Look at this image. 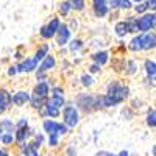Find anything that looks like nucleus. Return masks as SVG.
Here are the masks:
<instances>
[{
  "label": "nucleus",
  "mask_w": 156,
  "mask_h": 156,
  "mask_svg": "<svg viewBox=\"0 0 156 156\" xmlns=\"http://www.w3.org/2000/svg\"><path fill=\"white\" fill-rule=\"evenodd\" d=\"M105 106L106 109H112L123 105L126 100H129L131 97V89H129L128 84H125L123 81L117 80H109V83L105 87Z\"/></svg>",
  "instance_id": "obj_1"
},
{
  "label": "nucleus",
  "mask_w": 156,
  "mask_h": 156,
  "mask_svg": "<svg viewBox=\"0 0 156 156\" xmlns=\"http://www.w3.org/2000/svg\"><path fill=\"white\" fill-rule=\"evenodd\" d=\"M73 103L81 114H92L105 111V95L98 92H78L73 97Z\"/></svg>",
  "instance_id": "obj_2"
},
{
  "label": "nucleus",
  "mask_w": 156,
  "mask_h": 156,
  "mask_svg": "<svg viewBox=\"0 0 156 156\" xmlns=\"http://www.w3.org/2000/svg\"><path fill=\"white\" fill-rule=\"evenodd\" d=\"M61 122L66 125L70 131H73V129L80 125L81 112L78 111V108L75 106L73 100H67V105L62 108V111H61Z\"/></svg>",
  "instance_id": "obj_3"
},
{
  "label": "nucleus",
  "mask_w": 156,
  "mask_h": 156,
  "mask_svg": "<svg viewBox=\"0 0 156 156\" xmlns=\"http://www.w3.org/2000/svg\"><path fill=\"white\" fill-rule=\"evenodd\" d=\"M61 19L58 16L55 17H50L48 22H45L41 28H39V37L42 39V41H50V39H55L59 27H61Z\"/></svg>",
  "instance_id": "obj_4"
},
{
  "label": "nucleus",
  "mask_w": 156,
  "mask_h": 156,
  "mask_svg": "<svg viewBox=\"0 0 156 156\" xmlns=\"http://www.w3.org/2000/svg\"><path fill=\"white\" fill-rule=\"evenodd\" d=\"M142 72H144V81L147 83V86H156V61L145 58L142 61Z\"/></svg>",
  "instance_id": "obj_5"
},
{
  "label": "nucleus",
  "mask_w": 156,
  "mask_h": 156,
  "mask_svg": "<svg viewBox=\"0 0 156 156\" xmlns=\"http://www.w3.org/2000/svg\"><path fill=\"white\" fill-rule=\"evenodd\" d=\"M154 27H156V12L148 11L147 14L137 17V31H139V34L154 31Z\"/></svg>",
  "instance_id": "obj_6"
},
{
  "label": "nucleus",
  "mask_w": 156,
  "mask_h": 156,
  "mask_svg": "<svg viewBox=\"0 0 156 156\" xmlns=\"http://www.w3.org/2000/svg\"><path fill=\"white\" fill-rule=\"evenodd\" d=\"M11 97H12V106H16V108H25L27 105H30L31 90H27V89L11 90Z\"/></svg>",
  "instance_id": "obj_7"
},
{
  "label": "nucleus",
  "mask_w": 156,
  "mask_h": 156,
  "mask_svg": "<svg viewBox=\"0 0 156 156\" xmlns=\"http://www.w3.org/2000/svg\"><path fill=\"white\" fill-rule=\"evenodd\" d=\"M72 41V30L69 28V25L67 23H61V27L55 36V44L59 47V48H64V47H67L69 42Z\"/></svg>",
  "instance_id": "obj_8"
},
{
  "label": "nucleus",
  "mask_w": 156,
  "mask_h": 156,
  "mask_svg": "<svg viewBox=\"0 0 156 156\" xmlns=\"http://www.w3.org/2000/svg\"><path fill=\"white\" fill-rule=\"evenodd\" d=\"M12 108V97L8 87H0V117H3Z\"/></svg>",
  "instance_id": "obj_9"
},
{
  "label": "nucleus",
  "mask_w": 156,
  "mask_h": 156,
  "mask_svg": "<svg viewBox=\"0 0 156 156\" xmlns=\"http://www.w3.org/2000/svg\"><path fill=\"white\" fill-rule=\"evenodd\" d=\"M17 64V69H19V73H25V75H28V73H34L37 70V66H39V62L33 58V56H25L22 61L16 62Z\"/></svg>",
  "instance_id": "obj_10"
},
{
  "label": "nucleus",
  "mask_w": 156,
  "mask_h": 156,
  "mask_svg": "<svg viewBox=\"0 0 156 156\" xmlns=\"http://www.w3.org/2000/svg\"><path fill=\"white\" fill-rule=\"evenodd\" d=\"M36 133V129L33 126H27V128H17L16 133H14V137H16V147H20L23 145L25 142H28L33 139Z\"/></svg>",
  "instance_id": "obj_11"
},
{
  "label": "nucleus",
  "mask_w": 156,
  "mask_h": 156,
  "mask_svg": "<svg viewBox=\"0 0 156 156\" xmlns=\"http://www.w3.org/2000/svg\"><path fill=\"white\" fill-rule=\"evenodd\" d=\"M51 86H53V84L50 83V80H48V81H41V83H34V86H33V89H31V94L48 100V98H50Z\"/></svg>",
  "instance_id": "obj_12"
},
{
  "label": "nucleus",
  "mask_w": 156,
  "mask_h": 156,
  "mask_svg": "<svg viewBox=\"0 0 156 156\" xmlns=\"http://www.w3.org/2000/svg\"><path fill=\"white\" fill-rule=\"evenodd\" d=\"M61 111L62 109H59V108H56V106H53V105H50V103L47 101V105L39 111L37 114H39V117L44 120V119H55V120H58V119H61Z\"/></svg>",
  "instance_id": "obj_13"
},
{
  "label": "nucleus",
  "mask_w": 156,
  "mask_h": 156,
  "mask_svg": "<svg viewBox=\"0 0 156 156\" xmlns=\"http://www.w3.org/2000/svg\"><path fill=\"white\" fill-rule=\"evenodd\" d=\"M59 125H61V120H55V119H44L42 123H41L42 131L45 133V136L59 134Z\"/></svg>",
  "instance_id": "obj_14"
},
{
  "label": "nucleus",
  "mask_w": 156,
  "mask_h": 156,
  "mask_svg": "<svg viewBox=\"0 0 156 156\" xmlns=\"http://www.w3.org/2000/svg\"><path fill=\"white\" fill-rule=\"evenodd\" d=\"M156 51V31L142 34V51Z\"/></svg>",
  "instance_id": "obj_15"
},
{
  "label": "nucleus",
  "mask_w": 156,
  "mask_h": 156,
  "mask_svg": "<svg viewBox=\"0 0 156 156\" xmlns=\"http://www.w3.org/2000/svg\"><path fill=\"white\" fill-rule=\"evenodd\" d=\"M56 64H58V61H56V56L53 55V53H50V55H47L41 62H39V66H37V70H41V72H45V73H50L53 69H56Z\"/></svg>",
  "instance_id": "obj_16"
},
{
  "label": "nucleus",
  "mask_w": 156,
  "mask_h": 156,
  "mask_svg": "<svg viewBox=\"0 0 156 156\" xmlns=\"http://www.w3.org/2000/svg\"><path fill=\"white\" fill-rule=\"evenodd\" d=\"M89 58H90V62H95V64H98V66L103 67L111 61V53L108 50H97Z\"/></svg>",
  "instance_id": "obj_17"
},
{
  "label": "nucleus",
  "mask_w": 156,
  "mask_h": 156,
  "mask_svg": "<svg viewBox=\"0 0 156 156\" xmlns=\"http://www.w3.org/2000/svg\"><path fill=\"white\" fill-rule=\"evenodd\" d=\"M142 67L139 66V61L137 59H133V58H128L125 59V67H123V75L125 76H134L139 73Z\"/></svg>",
  "instance_id": "obj_18"
},
{
  "label": "nucleus",
  "mask_w": 156,
  "mask_h": 156,
  "mask_svg": "<svg viewBox=\"0 0 156 156\" xmlns=\"http://www.w3.org/2000/svg\"><path fill=\"white\" fill-rule=\"evenodd\" d=\"M114 33L117 37H120V39H125L128 34H131V30H129V25L125 19L122 20H117L115 25H114Z\"/></svg>",
  "instance_id": "obj_19"
},
{
  "label": "nucleus",
  "mask_w": 156,
  "mask_h": 156,
  "mask_svg": "<svg viewBox=\"0 0 156 156\" xmlns=\"http://www.w3.org/2000/svg\"><path fill=\"white\" fill-rule=\"evenodd\" d=\"M128 51L131 53H142V34H134L126 44Z\"/></svg>",
  "instance_id": "obj_20"
},
{
  "label": "nucleus",
  "mask_w": 156,
  "mask_h": 156,
  "mask_svg": "<svg viewBox=\"0 0 156 156\" xmlns=\"http://www.w3.org/2000/svg\"><path fill=\"white\" fill-rule=\"evenodd\" d=\"M92 12H94V16L98 17V19L109 16L111 9H109L108 2H105V3H92Z\"/></svg>",
  "instance_id": "obj_21"
},
{
  "label": "nucleus",
  "mask_w": 156,
  "mask_h": 156,
  "mask_svg": "<svg viewBox=\"0 0 156 156\" xmlns=\"http://www.w3.org/2000/svg\"><path fill=\"white\" fill-rule=\"evenodd\" d=\"M0 129H3L5 133H11V134H14L16 133V120H12L11 117H0Z\"/></svg>",
  "instance_id": "obj_22"
},
{
  "label": "nucleus",
  "mask_w": 156,
  "mask_h": 156,
  "mask_svg": "<svg viewBox=\"0 0 156 156\" xmlns=\"http://www.w3.org/2000/svg\"><path fill=\"white\" fill-rule=\"evenodd\" d=\"M78 81H80V84H81V87H84V89H92L94 86H95V83H97V80L94 78V75H90L89 72H83L80 76H78Z\"/></svg>",
  "instance_id": "obj_23"
},
{
  "label": "nucleus",
  "mask_w": 156,
  "mask_h": 156,
  "mask_svg": "<svg viewBox=\"0 0 156 156\" xmlns=\"http://www.w3.org/2000/svg\"><path fill=\"white\" fill-rule=\"evenodd\" d=\"M144 123L150 129H154L156 128V108H151V106L147 108L145 117H144Z\"/></svg>",
  "instance_id": "obj_24"
},
{
  "label": "nucleus",
  "mask_w": 156,
  "mask_h": 156,
  "mask_svg": "<svg viewBox=\"0 0 156 156\" xmlns=\"http://www.w3.org/2000/svg\"><path fill=\"white\" fill-rule=\"evenodd\" d=\"M83 48H84V41H83L81 37H72V41H70L69 45H67V50L70 51L72 55L80 53Z\"/></svg>",
  "instance_id": "obj_25"
},
{
  "label": "nucleus",
  "mask_w": 156,
  "mask_h": 156,
  "mask_svg": "<svg viewBox=\"0 0 156 156\" xmlns=\"http://www.w3.org/2000/svg\"><path fill=\"white\" fill-rule=\"evenodd\" d=\"M47 55H50V45H48V44H41V45H37V48L34 50L33 58H34L37 62H41Z\"/></svg>",
  "instance_id": "obj_26"
},
{
  "label": "nucleus",
  "mask_w": 156,
  "mask_h": 156,
  "mask_svg": "<svg viewBox=\"0 0 156 156\" xmlns=\"http://www.w3.org/2000/svg\"><path fill=\"white\" fill-rule=\"evenodd\" d=\"M47 98H42V97H37V95H33L31 94V100H30V108L34 109V111H41L45 105H47Z\"/></svg>",
  "instance_id": "obj_27"
},
{
  "label": "nucleus",
  "mask_w": 156,
  "mask_h": 156,
  "mask_svg": "<svg viewBox=\"0 0 156 156\" xmlns=\"http://www.w3.org/2000/svg\"><path fill=\"white\" fill-rule=\"evenodd\" d=\"M58 12H59V16H62V17H67L70 14V12H72V6H70L69 0H62V2L58 5Z\"/></svg>",
  "instance_id": "obj_28"
},
{
  "label": "nucleus",
  "mask_w": 156,
  "mask_h": 156,
  "mask_svg": "<svg viewBox=\"0 0 156 156\" xmlns=\"http://www.w3.org/2000/svg\"><path fill=\"white\" fill-rule=\"evenodd\" d=\"M133 11H134V16H144V14H147V12L150 11V8H148V3H147V0H144V2H140V3H137V5H134V8H133Z\"/></svg>",
  "instance_id": "obj_29"
},
{
  "label": "nucleus",
  "mask_w": 156,
  "mask_h": 156,
  "mask_svg": "<svg viewBox=\"0 0 156 156\" xmlns=\"http://www.w3.org/2000/svg\"><path fill=\"white\" fill-rule=\"evenodd\" d=\"M48 103H50V105H53V106H56V108H59V109H62L64 106L67 105V98H66V97H56V95H50V98H48Z\"/></svg>",
  "instance_id": "obj_30"
},
{
  "label": "nucleus",
  "mask_w": 156,
  "mask_h": 156,
  "mask_svg": "<svg viewBox=\"0 0 156 156\" xmlns=\"http://www.w3.org/2000/svg\"><path fill=\"white\" fill-rule=\"evenodd\" d=\"M61 136L59 134H50V136H47V147L48 148H51V150H53V148H58L59 147V144H61Z\"/></svg>",
  "instance_id": "obj_31"
},
{
  "label": "nucleus",
  "mask_w": 156,
  "mask_h": 156,
  "mask_svg": "<svg viewBox=\"0 0 156 156\" xmlns=\"http://www.w3.org/2000/svg\"><path fill=\"white\" fill-rule=\"evenodd\" d=\"M0 145L5 147V148L16 145V137H14V134H11V133H5V136H3L2 142H0Z\"/></svg>",
  "instance_id": "obj_32"
},
{
  "label": "nucleus",
  "mask_w": 156,
  "mask_h": 156,
  "mask_svg": "<svg viewBox=\"0 0 156 156\" xmlns=\"http://www.w3.org/2000/svg\"><path fill=\"white\" fill-rule=\"evenodd\" d=\"M33 140L36 142V144H37L39 147H42V145H45V144H47V136H45V133H44V131H36V133H34V136H33Z\"/></svg>",
  "instance_id": "obj_33"
},
{
  "label": "nucleus",
  "mask_w": 156,
  "mask_h": 156,
  "mask_svg": "<svg viewBox=\"0 0 156 156\" xmlns=\"http://www.w3.org/2000/svg\"><path fill=\"white\" fill-rule=\"evenodd\" d=\"M72 11H83L86 8V0H69Z\"/></svg>",
  "instance_id": "obj_34"
},
{
  "label": "nucleus",
  "mask_w": 156,
  "mask_h": 156,
  "mask_svg": "<svg viewBox=\"0 0 156 156\" xmlns=\"http://www.w3.org/2000/svg\"><path fill=\"white\" fill-rule=\"evenodd\" d=\"M50 95H56V97H66V89L59 84H53L50 90Z\"/></svg>",
  "instance_id": "obj_35"
},
{
  "label": "nucleus",
  "mask_w": 156,
  "mask_h": 156,
  "mask_svg": "<svg viewBox=\"0 0 156 156\" xmlns=\"http://www.w3.org/2000/svg\"><path fill=\"white\" fill-rule=\"evenodd\" d=\"M134 115H136V111H134L131 106H125V108L122 109V117H123V119H126V120L134 119Z\"/></svg>",
  "instance_id": "obj_36"
},
{
  "label": "nucleus",
  "mask_w": 156,
  "mask_h": 156,
  "mask_svg": "<svg viewBox=\"0 0 156 156\" xmlns=\"http://www.w3.org/2000/svg\"><path fill=\"white\" fill-rule=\"evenodd\" d=\"M27 126H31V125H30V120H28V117L20 115L19 119L16 120V128H27Z\"/></svg>",
  "instance_id": "obj_37"
},
{
  "label": "nucleus",
  "mask_w": 156,
  "mask_h": 156,
  "mask_svg": "<svg viewBox=\"0 0 156 156\" xmlns=\"http://www.w3.org/2000/svg\"><path fill=\"white\" fill-rule=\"evenodd\" d=\"M101 66H98V64H95V62H90L89 66H87V72L90 73V75H98V73H101Z\"/></svg>",
  "instance_id": "obj_38"
},
{
  "label": "nucleus",
  "mask_w": 156,
  "mask_h": 156,
  "mask_svg": "<svg viewBox=\"0 0 156 156\" xmlns=\"http://www.w3.org/2000/svg\"><path fill=\"white\" fill-rule=\"evenodd\" d=\"M34 80H36V83H41V81H48L50 78H48V73L41 72V70H36L34 72Z\"/></svg>",
  "instance_id": "obj_39"
},
{
  "label": "nucleus",
  "mask_w": 156,
  "mask_h": 156,
  "mask_svg": "<svg viewBox=\"0 0 156 156\" xmlns=\"http://www.w3.org/2000/svg\"><path fill=\"white\" fill-rule=\"evenodd\" d=\"M6 75H8L9 78H14V76H17V75H19L17 64H11V66H8V69H6Z\"/></svg>",
  "instance_id": "obj_40"
},
{
  "label": "nucleus",
  "mask_w": 156,
  "mask_h": 156,
  "mask_svg": "<svg viewBox=\"0 0 156 156\" xmlns=\"http://www.w3.org/2000/svg\"><path fill=\"white\" fill-rule=\"evenodd\" d=\"M134 8V3L131 2V0H122L120 2V11H129V9H133Z\"/></svg>",
  "instance_id": "obj_41"
},
{
  "label": "nucleus",
  "mask_w": 156,
  "mask_h": 156,
  "mask_svg": "<svg viewBox=\"0 0 156 156\" xmlns=\"http://www.w3.org/2000/svg\"><path fill=\"white\" fill-rule=\"evenodd\" d=\"M64 154L66 156H78V150L75 145H67L66 150H64Z\"/></svg>",
  "instance_id": "obj_42"
},
{
  "label": "nucleus",
  "mask_w": 156,
  "mask_h": 156,
  "mask_svg": "<svg viewBox=\"0 0 156 156\" xmlns=\"http://www.w3.org/2000/svg\"><path fill=\"white\" fill-rule=\"evenodd\" d=\"M120 2H122V0H108L109 9H111V11H119V8H120Z\"/></svg>",
  "instance_id": "obj_43"
},
{
  "label": "nucleus",
  "mask_w": 156,
  "mask_h": 156,
  "mask_svg": "<svg viewBox=\"0 0 156 156\" xmlns=\"http://www.w3.org/2000/svg\"><path fill=\"white\" fill-rule=\"evenodd\" d=\"M94 156H117V153L109 151V150H97Z\"/></svg>",
  "instance_id": "obj_44"
},
{
  "label": "nucleus",
  "mask_w": 156,
  "mask_h": 156,
  "mask_svg": "<svg viewBox=\"0 0 156 156\" xmlns=\"http://www.w3.org/2000/svg\"><path fill=\"white\" fill-rule=\"evenodd\" d=\"M67 25H69V28L72 30V33H75V31L78 30V22H76V19H72Z\"/></svg>",
  "instance_id": "obj_45"
},
{
  "label": "nucleus",
  "mask_w": 156,
  "mask_h": 156,
  "mask_svg": "<svg viewBox=\"0 0 156 156\" xmlns=\"http://www.w3.org/2000/svg\"><path fill=\"white\" fill-rule=\"evenodd\" d=\"M140 105H142V100H139V98H134V100H131V108L136 111V109H139L140 108Z\"/></svg>",
  "instance_id": "obj_46"
},
{
  "label": "nucleus",
  "mask_w": 156,
  "mask_h": 156,
  "mask_svg": "<svg viewBox=\"0 0 156 156\" xmlns=\"http://www.w3.org/2000/svg\"><path fill=\"white\" fill-rule=\"evenodd\" d=\"M147 3H148V8L151 12H156V0H147Z\"/></svg>",
  "instance_id": "obj_47"
},
{
  "label": "nucleus",
  "mask_w": 156,
  "mask_h": 156,
  "mask_svg": "<svg viewBox=\"0 0 156 156\" xmlns=\"http://www.w3.org/2000/svg\"><path fill=\"white\" fill-rule=\"evenodd\" d=\"M0 156H11V153H9V150H8V148L0 147Z\"/></svg>",
  "instance_id": "obj_48"
},
{
  "label": "nucleus",
  "mask_w": 156,
  "mask_h": 156,
  "mask_svg": "<svg viewBox=\"0 0 156 156\" xmlns=\"http://www.w3.org/2000/svg\"><path fill=\"white\" fill-rule=\"evenodd\" d=\"M117 156H129V151L128 150H120L119 153H117Z\"/></svg>",
  "instance_id": "obj_49"
},
{
  "label": "nucleus",
  "mask_w": 156,
  "mask_h": 156,
  "mask_svg": "<svg viewBox=\"0 0 156 156\" xmlns=\"http://www.w3.org/2000/svg\"><path fill=\"white\" fill-rule=\"evenodd\" d=\"M151 156H156V142L151 145Z\"/></svg>",
  "instance_id": "obj_50"
},
{
  "label": "nucleus",
  "mask_w": 156,
  "mask_h": 156,
  "mask_svg": "<svg viewBox=\"0 0 156 156\" xmlns=\"http://www.w3.org/2000/svg\"><path fill=\"white\" fill-rule=\"evenodd\" d=\"M108 0H92V3H105Z\"/></svg>",
  "instance_id": "obj_51"
},
{
  "label": "nucleus",
  "mask_w": 156,
  "mask_h": 156,
  "mask_svg": "<svg viewBox=\"0 0 156 156\" xmlns=\"http://www.w3.org/2000/svg\"><path fill=\"white\" fill-rule=\"evenodd\" d=\"M3 136H5V131H3V129H0V142H2Z\"/></svg>",
  "instance_id": "obj_52"
},
{
  "label": "nucleus",
  "mask_w": 156,
  "mask_h": 156,
  "mask_svg": "<svg viewBox=\"0 0 156 156\" xmlns=\"http://www.w3.org/2000/svg\"><path fill=\"white\" fill-rule=\"evenodd\" d=\"M131 2H133L134 5H137V3H140V2H144V0H131Z\"/></svg>",
  "instance_id": "obj_53"
},
{
  "label": "nucleus",
  "mask_w": 156,
  "mask_h": 156,
  "mask_svg": "<svg viewBox=\"0 0 156 156\" xmlns=\"http://www.w3.org/2000/svg\"><path fill=\"white\" fill-rule=\"evenodd\" d=\"M153 59H154V61H156V51H154V58H153Z\"/></svg>",
  "instance_id": "obj_54"
},
{
  "label": "nucleus",
  "mask_w": 156,
  "mask_h": 156,
  "mask_svg": "<svg viewBox=\"0 0 156 156\" xmlns=\"http://www.w3.org/2000/svg\"><path fill=\"white\" fill-rule=\"evenodd\" d=\"M154 31H156V27H154Z\"/></svg>",
  "instance_id": "obj_55"
},
{
  "label": "nucleus",
  "mask_w": 156,
  "mask_h": 156,
  "mask_svg": "<svg viewBox=\"0 0 156 156\" xmlns=\"http://www.w3.org/2000/svg\"><path fill=\"white\" fill-rule=\"evenodd\" d=\"M154 129H156V128H154Z\"/></svg>",
  "instance_id": "obj_56"
}]
</instances>
